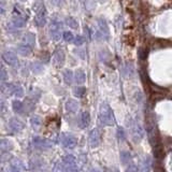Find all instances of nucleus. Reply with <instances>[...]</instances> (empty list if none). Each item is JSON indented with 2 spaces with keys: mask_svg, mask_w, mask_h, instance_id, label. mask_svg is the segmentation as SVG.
<instances>
[{
  "mask_svg": "<svg viewBox=\"0 0 172 172\" xmlns=\"http://www.w3.org/2000/svg\"><path fill=\"white\" fill-rule=\"evenodd\" d=\"M35 21H37V23H38L39 25H43V24H44V22H45V10H44V7H41L40 10L38 11Z\"/></svg>",
  "mask_w": 172,
  "mask_h": 172,
  "instance_id": "1",
  "label": "nucleus"
},
{
  "mask_svg": "<svg viewBox=\"0 0 172 172\" xmlns=\"http://www.w3.org/2000/svg\"><path fill=\"white\" fill-rule=\"evenodd\" d=\"M13 25L15 27H23L25 25V19L22 16H15L13 17V21H12Z\"/></svg>",
  "mask_w": 172,
  "mask_h": 172,
  "instance_id": "2",
  "label": "nucleus"
},
{
  "mask_svg": "<svg viewBox=\"0 0 172 172\" xmlns=\"http://www.w3.org/2000/svg\"><path fill=\"white\" fill-rule=\"evenodd\" d=\"M67 24H68L70 27H72V28H76V27L78 26L76 21L74 19H72V17H68V19H67Z\"/></svg>",
  "mask_w": 172,
  "mask_h": 172,
  "instance_id": "3",
  "label": "nucleus"
},
{
  "mask_svg": "<svg viewBox=\"0 0 172 172\" xmlns=\"http://www.w3.org/2000/svg\"><path fill=\"white\" fill-rule=\"evenodd\" d=\"M64 37H65V39H66L67 41H72V39H73L72 33H71V32H65Z\"/></svg>",
  "mask_w": 172,
  "mask_h": 172,
  "instance_id": "4",
  "label": "nucleus"
},
{
  "mask_svg": "<svg viewBox=\"0 0 172 172\" xmlns=\"http://www.w3.org/2000/svg\"><path fill=\"white\" fill-rule=\"evenodd\" d=\"M52 2L56 5H60L62 3V0H52Z\"/></svg>",
  "mask_w": 172,
  "mask_h": 172,
  "instance_id": "5",
  "label": "nucleus"
},
{
  "mask_svg": "<svg viewBox=\"0 0 172 172\" xmlns=\"http://www.w3.org/2000/svg\"><path fill=\"white\" fill-rule=\"evenodd\" d=\"M76 44H81V43L83 42L82 38H81V37H78V38H76Z\"/></svg>",
  "mask_w": 172,
  "mask_h": 172,
  "instance_id": "6",
  "label": "nucleus"
},
{
  "mask_svg": "<svg viewBox=\"0 0 172 172\" xmlns=\"http://www.w3.org/2000/svg\"><path fill=\"white\" fill-rule=\"evenodd\" d=\"M100 1H106V0H100Z\"/></svg>",
  "mask_w": 172,
  "mask_h": 172,
  "instance_id": "7",
  "label": "nucleus"
}]
</instances>
